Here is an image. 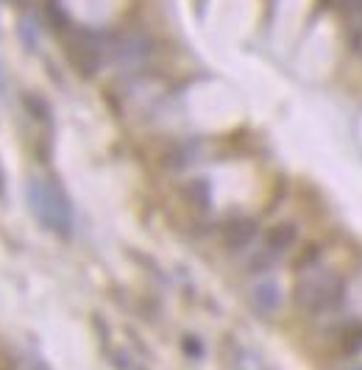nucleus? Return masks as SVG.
Instances as JSON below:
<instances>
[{
    "label": "nucleus",
    "mask_w": 362,
    "mask_h": 370,
    "mask_svg": "<svg viewBox=\"0 0 362 370\" xmlns=\"http://www.w3.org/2000/svg\"><path fill=\"white\" fill-rule=\"evenodd\" d=\"M33 370H50L48 365H42V362H33Z\"/></svg>",
    "instance_id": "7"
},
{
    "label": "nucleus",
    "mask_w": 362,
    "mask_h": 370,
    "mask_svg": "<svg viewBox=\"0 0 362 370\" xmlns=\"http://www.w3.org/2000/svg\"><path fill=\"white\" fill-rule=\"evenodd\" d=\"M343 293H346V281L340 276H321L312 281H304L296 287V303L301 309H307L309 315H321L326 309H334L343 303Z\"/></svg>",
    "instance_id": "1"
},
{
    "label": "nucleus",
    "mask_w": 362,
    "mask_h": 370,
    "mask_svg": "<svg viewBox=\"0 0 362 370\" xmlns=\"http://www.w3.org/2000/svg\"><path fill=\"white\" fill-rule=\"evenodd\" d=\"M181 348H184V354H187L190 359H201V357H203V342L193 334H187L181 339Z\"/></svg>",
    "instance_id": "6"
},
{
    "label": "nucleus",
    "mask_w": 362,
    "mask_h": 370,
    "mask_svg": "<svg viewBox=\"0 0 362 370\" xmlns=\"http://www.w3.org/2000/svg\"><path fill=\"white\" fill-rule=\"evenodd\" d=\"M298 236V229L293 223H279V226H273L267 236H265V245H267V251L276 256V254H284L293 242H296Z\"/></svg>",
    "instance_id": "2"
},
{
    "label": "nucleus",
    "mask_w": 362,
    "mask_h": 370,
    "mask_svg": "<svg viewBox=\"0 0 362 370\" xmlns=\"http://www.w3.org/2000/svg\"><path fill=\"white\" fill-rule=\"evenodd\" d=\"M257 234V223L254 220H231L226 229V242L231 248H243L245 242H251Z\"/></svg>",
    "instance_id": "3"
},
{
    "label": "nucleus",
    "mask_w": 362,
    "mask_h": 370,
    "mask_svg": "<svg viewBox=\"0 0 362 370\" xmlns=\"http://www.w3.org/2000/svg\"><path fill=\"white\" fill-rule=\"evenodd\" d=\"M254 301H257V306H260L262 315H270V312L279 306V290H276V284H262V287H257Z\"/></svg>",
    "instance_id": "4"
},
{
    "label": "nucleus",
    "mask_w": 362,
    "mask_h": 370,
    "mask_svg": "<svg viewBox=\"0 0 362 370\" xmlns=\"http://www.w3.org/2000/svg\"><path fill=\"white\" fill-rule=\"evenodd\" d=\"M343 351L348 354V357H354V354H360L362 351V323H354L346 337H343Z\"/></svg>",
    "instance_id": "5"
}]
</instances>
